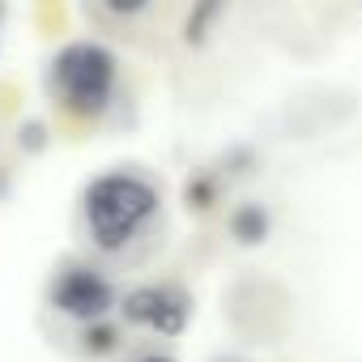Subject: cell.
I'll list each match as a JSON object with an SVG mask.
<instances>
[{
    "label": "cell",
    "mask_w": 362,
    "mask_h": 362,
    "mask_svg": "<svg viewBox=\"0 0 362 362\" xmlns=\"http://www.w3.org/2000/svg\"><path fill=\"white\" fill-rule=\"evenodd\" d=\"M86 226L98 252H124L162 209V192L141 170H107L86 188Z\"/></svg>",
    "instance_id": "1"
},
{
    "label": "cell",
    "mask_w": 362,
    "mask_h": 362,
    "mask_svg": "<svg viewBox=\"0 0 362 362\" xmlns=\"http://www.w3.org/2000/svg\"><path fill=\"white\" fill-rule=\"evenodd\" d=\"M115 77H119L115 52L94 43V39H77V43H64L52 56L47 90L69 115L98 119L111 107V98H115Z\"/></svg>",
    "instance_id": "2"
},
{
    "label": "cell",
    "mask_w": 362,
    "mask_h": 362,
    "mask_svg": "<svg viewBox=\"0 0 362 362\" xmlns=\"http://www.w3.org/2000/svg\"><path fill=\"white\" fill-rule=\"evenodd\" d=\"M128 324L136 328H153L158 337H179L192 320V294L179 281H158V286H132L119 307H115Z\"/></svg>",
    "instance_id": "3"
},
{
    "label": "cell",
    "mask_w": 362,
    "mask_h": 362,
    "mask_svg": "<svg viewBox=\"0 0 362 362\" xmlns=\"http://www.w3.org/2000/svg\"><path fill=\"white\" fill-rule=\"evenodd\" d=\"M47 298H52V307H56L60 315H69V320H77V324L107 320V315L119 307L115 286H111L98 269H90V264H69V269H60L56 281H52V290H47Z\"/></svg>",
    "instance_id": "4"
},
{
    "label": "cell",
    "mask_w": 362,
    "mask_h": 362,
    "mask_svg": "<svg viewBox=\"0 0 362 362\" xmlns=\"http://www.w3.org/2000/svg\"><path fill=\"white\" fill-rule=\"evenodd\" d=\"M269 230H273V218H269V209H264L260 201H243V205H235V214H230V239H235L239 247H256V243H264Z\"/></svg>",
    "instance_id": "5"
},
{
    "label": "cell",
    "mask_w": 362,
    "mask_h": 362,
    "mask_svg": "<svg viewBox=\"0 0 362 362\" xmlns=\"http://www.w3.org/2000/svg\"><path fill=\"white\" fill-rule=\"evenodd\" d=\"M222 13H226V0H192V13L184 22V43L188 47H205Z\"/></svg>",
    "instance_id": "6"
},
{
    "label": "cell",
    "mask_w": 362,
    "mask_h": 362,
    "mask_svg": "<svg viewBox=\"0 0 362 362\" xmlns=\"http://www.w3.org/2000/svg\"><path fill=\"white\" fill-rule=\"evenodd\" d=\"M222 197V175L218 170H192L188 184H184V205L192 214H209Z\"/></svg>",
    "instance_id": "7"
},
{
    "label": "cell",
    "mask_w": 362,
    "mask_h": 362,
    "mask_svg": "<svg viewBox=\"0 0 362 362\" xmlns=\"http://www.w3.org/2000/svg\"><path fill=\"white\" fill-rule=\"evenodd\" d=\"M119 349V328L111 320H90L81 324V354L86 358H111Z\"/></svg>",
    "instance_id": "8"
},
{
    "label": "cell",
    "mask_w": 362,
    "mask_h": 362,
    "mask_svg": "<svg viewBox=\"0 0 362 362\" xmlns=\"http://www.w3.org/2000/svg\"><path fill=\"white\" fill-rule=\"evenodd\" d=\"M52 145V128L43 119H22L18 124V149L22 153H43Z\"/></svg>",
    "instance_id": "9"
},
{
    "label": "cell",
    "mask_w": 362,
    "mask_h": 362,
    "mask_svg": "<svg viewBox=\"0 0 362 362\" xmlns=\"http://www.w3.org/2000/svg\"><path fill=\"white\" fill-rule=\"evenodd\" d=\"M222 170L226 175H252L256 170V149L252 145H230L222 153Z\"/></svg>",
    "instance_id": "10"
},
{
    "label": "cell",
    "mask_w": 362,
    "mask_h": 362,
    "mask_svg": "<svg viewBox=\"0 0 362 362\" xmlns=\"http://www.w3.org/2000/svg\"><path fill=\"white\" fill-rule=\"evenodd\" d=\"M107 9L119 13V18H136V13L149 9V0H107Z\"/></svg>",
    "instance_id": "11"
},
{
    "label": "cell",
    "mask_w": 362,
    "mask_h": 362,
    "mask_svg": "<svg viewBox=\"0 0 362 362\" xmlns=\"http://www.w3.org/2000/svg\"><path fill=\"white\" fill-rule=\"evenodd\" d=\"M136 362H179V358H170V354H141Z\"/></svg>",
    "instance_id": "12"
},
{
    "label": "cell",
    "mask_w": 362,
    "mask_h": 362,
    "mask_svg": "<svg viewBox=\"0 0 362 362\" xmlns=\"http://www.w3.org/2000/svg\"><path fill=\"white\" fill-rule=\"evenodd\" d=\"M9 188H13V184H9V170H5V166H0V201H5V197H9Z\"/></svg>",
    "instance_id": "13"
},
{
    "label": "cell",
    "mask_w": 362,
    "mask_h": 362,
    "mask_svg": "<svg viewBox=\"0 0 362 362\" xmlns=\"http://www.w3.org/2000/svg\"><path fill=\"white\" fill-rule=\"evenodd\" d=\"M218 362H243V358H218Z\"/></svg>",
    "instance_id": "14"
}]
</instances>
